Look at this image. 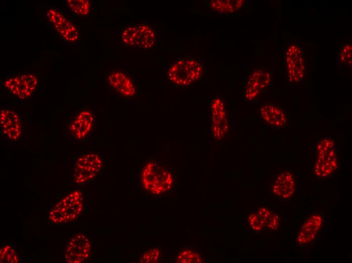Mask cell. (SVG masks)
I'll use <instances>...</instances> for the list:
<instances>
[{
	"instance_id": "obj_24",
	"label": "cell",
	"mask_w": 352,
	"mask_h": 263,
	"mask_svg": "<svg viewBox=\"0 0 352 263\" xmlns=\"http://www.w3.org/2000/svg\"><path fill=\"white\" fill-rule=\"evenodd\" d=\"M160 256V251L158 248L148 249L141 255L139 262L142 263L157 262Z\"/></svg>"
},
{
	"instance_id": "obj_9",
	"label": "cell",
	"mask_w": 352,
	"mask_h": 263,
	"mask_svg": "<svg viewBox=\"0 0 352 263\" xmlns=\"http://www.w3.org/2000/svg\"><path fill=\"white\" fill-rule=\"evenodd\" d=\"M37 84V78L30 73L10 77L4 82V86L11 94L21 99L30 97Z\"/></svg>"
},
{
	"instance_id": "obj_15",
	"label": "cell",
	"mask_w": 352,
	"mask_h": 263,
	"mask_svg": "<svg viewBox=\"0 0 352 263\" xmlns=\"http://www.w3.org/2000/svg\"><path fill=\"white\" fill-rule=\"evenodd\" d=\"M295 178L288 170L281 172L275 179L271 187V193L280 200H287L293 195L295 190Z\"/></svg>"
},
{
	"instance_id": "obj_23",
	"label": "cell",
	"mask_w": 352,
	"mask_h": 263,
	"mask_svg": "<svg viewBox=\"0 0 352 263\" xmlns=\"http://www.w3.org/2000/svg\"><path fill=\"white\" fill-rule=\"evenodd\" d=\"M68 5L74 14L79 16H85L90 12V3L85 0H69Z\"/></svg>"
},
{
	"instance_id": "obj_6",
	"label": "cell",
	"mask_w": 352,
	"mask_h": 263,
	"mask_svg": "<svg viewBox=\"0 0 352 263\" xmlns=\"http://www.w3.org/2000/svg\"><path fill=\"white\" fill-rule=\"evenodd\" d=\"M210 112L211 134L215 140H221L227 135L229 126L226 102L221 96L212 99Z\"/></svg>"
},
{
	"instance_id": "obj_25",
	"label": "cell",
	"mask_w": 352,
	"mask_h": 263,
	"mask_svg": "<svg viewBox=\"0 0 352 263\" xmlns=\"http://www.w3.org/2000/svg\"><path fill=\"white\" fill-rule=\"evenodd\" d=\"M246 220L249 228L254 233H260L264 229L261 225L257 213L251 211L247 214Z\"/></svg>"
},
{
	"instance_id": "obj_3",
	"label": "cell",
	"mask_w": 352,
	"mask_h": 263,
	"mask_svg": "<svg viewBox=\"0 0 352 263\" xmlns=\"http://www.w3.org/2000/svg\"><path fill=\"white\" fill-rule=\"evenodd\" d=\"M201 64L192 58H184L172 64L167 71L169 80L179 86H187L197 81L201 77Z\"/></svg>"
},
{
	"instance_id": "obj_26",
	"label": "cell",
	"mask_w": 352,
	"mask_h": 263,
	"mask_svg": "<svg viewBox=\"0 0 352 263\" xmlns=\"http://www.w3.org/2000/svg\"><path fill=\"white\" fill-rule=\"evenodd\" d=\"M334 146L332 139L325 137L319 139L316 147V154L322 153Z\"/></svg>"
},
{
	"instance_id": "obj_22",
	"label": "cell",
	"mask_w": 352,
	"mask_h": 263,
	"mask_svg": "<svg viewBox=\"0 0 352 263\" xmlns=\"http://www.w3.org/2000/svg\"><path fill=\"white\" fill-rule=\"evenodd\" d=\"M177 262L201 263L202 262L201 255L195 250L187 248L180 251L175 257Z\"/></svg>"
},
{
	"instance_id": "obj_18",
	"label": "cell",
	"mask_w": 352,
	"mask_h": 263,
	"mask_svg": "<svg viewBox=\"0 0 352 263\" xmlns=\"http://www.w3.org/2000/svg\"><path fill=\"white\" fill-rule=\"evenodd\" d=\"M257 214L263 229L274 231L279 228L281 217L277 212L267 206L261 205L258 209Z\"/></svg>"
},
{
	"instance_id": "obj_21",
	"label": "cell",
	"mask_w": 352,
	"mask_h": 263,
	"mask_svg": "<svg viewBox=\"0 0 352 263\" xmlns=\"http://www.w3.org/2000/svg\"><path fill=\"white\" fill-rule=\"evenodd\" d=\"M1 262L16 263L19 262L21 255L19 251L14 247V245L5 243L2 245L0 250Z\"/></svg>"
},
{
	"instance_id": "obj_20",
	"label": "cell",
	"mask_w": 352,
	"mask_h": 263,
	"mask_svg": "<svg viewBox=\"0 0 352 263\" xmlns=\"http://www.w3.org/2000/svg\"><path fill=\"white\" fill-rule=\"evenodd\" d=\"M53 26L66 40L73 42L79 38V33L76 28L65 18Z\"/></svg>"
},
{
	"instance_id": "obj_14",
	"label": "cell",
	"mask_w": 352,
	"mask_h": 263,
	"mask_svg": "<svg viewBox=\"0 0 352 263\" xmlns=\"http://www.w3.org/2000/svg\"><path fill=\"white\" fill-rule=\"evenodd\" d=\"M337 148L334 146L319 154H316L315 173L319 179L330 177L338 167Z\"/></svg>"
},
{
	"instance_id": "obj_8",
	"label": "cell",
	"mask_w": 352,
	"mask_h": 263,
	"mask_svg": "<svg viewBox=\"0 0 352 263\" xmlns=\"http://www.w3.org/2000/svg\"><path fill=\"white\" fill-rule=\"evenodd\" d=\"M123 42L129 46L143 49L153 47L155 42V34L147 25L138 24L125 28L122 31Z\"/></svg>"
},
{
	"instance_id": "obj_4",
	"label": "cell",
	"mask_w": 352,
	"mask_h": 263,
	"mask_svg": "<svg viewBox=\"0 0 352 263\" xmlns=\"http://www.w3.org/2000/svg\"><path fill=\"white\" fill-rule=\"evenodd\" d=\"M104 164V158L99 153H89L78 157L73 166V181L77 185L86 183L99 175Z\"/></svg>"
},
{
	"instance_id": "obj_17",
	"label": "cell",
	"mask_w": 352,
	"mask_h": 263,
	"mask_svg": "<svg viewBox=\"0 0 352 263\" xmlns=\"http://www.w3.org/2000/svg\"><path fill=\"white\" fill-rule=\"evenodd\" d=\"M108 81L111 86L121 95L131 97L136 92V89L133 81L124 73L114 71L109 74Z\"/></svg>"
},
{
	"instance_id": "obj_2",
	"label": "cell",
	"mask_w": 352,
	"mask_h": 263,
	"mask_svg": "<svg viewBox=\"0 0 352 263\" xmlns=\"http://www.w3.org/2000/svg\"><path fill=\"white\" fill-rule=\"evenodd\" d=\"M83 198L82 192L74 190L58 202L49 213L52 223L65 224L76 220L83 209Z\"/></svg>"
},
{
	"instance_id": "obj_1",
	"label": "cell",
	"mask_w": 352,
	"mask_h": 263,
	"mask_svg": "<svg viewBox=\"0 0 352 263\" xmlns=\"http://www.w3.org/2000/svg\"><path fill=\"white\" fill-rule=\"evenodd\" d=\"M142 183L146 191L159 195L172 188L174 178L170 171L164 165L150 161L146 163L142 170Z\"/></svg>"
},
{
	"instance_id": "obj_13",
	"label": "cell",
	"mask_w": 352,
	"mask_h": 263,
	"mask_svg": "<svg viewBox=\"0 0 352 263\" xmlns=\"http://www.w3.org/2000/svg\"><path fill=\"white\" fill-rule=\"evenodd\" d=\"M1 135L6 140L16 142L22 136L20 118L14 111L4 108L1 111Z\"/></svg>"
},
{
	"instance_id": "obj_19",
	"label": "cell",
	"mask_w": 352,
	"mask_h": 263,
	"mask_svg": "<svg viewBox=\"0 0 352 263\" xmlns=\"http://www.w3.org/2000/svg\"><path fill=\"white\" fill-rule=\"evenodd\" d=\"M244 2V1H211L209 3V6L212 10L219 14H230L243 8Z\"/></svg>"
},
{
	"instance_id": "obj_12",
	"label": "cell",
	"mask_w": 352,
	"mask_h": 263,
	"mask_svg": "<svg viewBox=\"0 0 352 263\" xmlns=\"http://www.w3.org/2000/svg\"><path fill=\"white\" fill-rule=\"evenodd\" d=\"M325 224V217L320 212H315L308 216L299 229L294 242L304 245L313 242Z\"/></svg>"
},
{
	"instance_id": "obj_27",
	"label": "cell",
	"mask_w": 352,
	"mask_h": 263,
	"mask_svg": "<svg viewBox=\"0 0 352 263\" xmlns=\"http://www.w3.org/2000/svg\"><path fill=\"white\" fill-rule=\"evenodd\" d=\"M351 47L350 45H346L339 54V61L341 64L344 63L348 67H351Z\"/></svg>"
},
{
	"instance_id": "obj_11",
	"label": "cell",
	"mask_w": 352,
	"mask_h": 263,
	"mask_svg": "<svg viewBox=\"0 0 352 263\" xmlns=\"http://www.w3.org/2000/svg\"><path fill=\"white\" fill-rule=\"evenodd\" d=\"M272 78V74L268 70L261 68L253 69L247 76L243 93L244 98L248 101L254 100L261 91L270 86Z\"/></svg>"
},
{
	"instance_id": "obj_10",
	"label": "cell",
	"mask_w": 352,
	"mask_h": 263,
	"mask_svg": "<svg viewBox=\"0 0 352 263\" xmlns=\"http://www.w3.org/2000/svg\"><path fill=\"white\" fill-rule=\"evenodd\" d=\"M91 251V243L88 237L83 234L73 235L66 246L64 257L69 263H81L87 259Z\"/></svg>"
},
{
	"instance_id": "obj_16",
	"label": "cell",
	"mask_w": 352,
	"mask_h": 263,
	"mask_svg": "<svg viewBox=\"0 0 352 263\" xmlns=\"http://www.w3.org/2000/svg\"><path fill=\"white\" fill-rule=\"evenodd\" d=\"M258 114L266 124L274 128L281 129L287 122L285 112L275 104H263L260 108Z\"/></svg>"
},
{
	"instance_id": "obj_7",
	"label": "cell",
	"mask_w": 352,
	"mask_h": 263,
	"mask_svg": "<svg viewBox=\"0 0 352 263\" xmlns=\"http://www.w3.org/2000/svg\"><path fill=\"white\" fill-rule=\"evenodd\" d=\"M96 121L94 112L88 108L76 113L67 124L68 136L76 141L82 140L92 132Z\"/></svg>"
},
{
	"instance_id": "obj_5",
	"label": "cell",
	"mask_w": 352,
	"mask_h": 263,
	"mask_svg": "<svg viewBox=\"0 0 352 263\" xmlns=\"http://www.w3.org/2000/svg\"><path fill=\"white\" fill-rule=\"evenodd\" d=\"M285 79L288 83L300 82L305 72V64L302 51L296 43L289 45L284 55Z\"/></svg>"
}]
</instances>
